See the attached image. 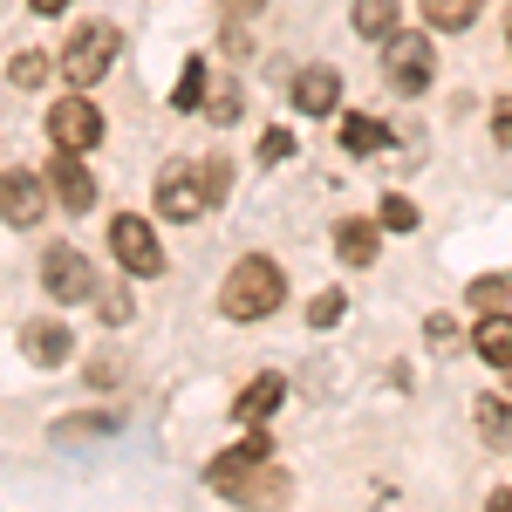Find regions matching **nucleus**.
I'll list each match as a JSON object with an SVG mask.
<instances>
[{"label": "nucleus", "instance_id": "nucleus-3", "mask_svg": "<svg viewBox=\"0 0 512 512\" xmlns=\"http://www.w3.org/2000/svg\"><path fill=\"white\" fill-rule=\"evenodd\" d=\"M110 69H117V28L110 21H82L76 35H69V48H62L69 89H89V82H103Z\"/></svg>", "mask_w": 512, "mask_h": 512}, {"label": "nucleus", "instance_id": "nucleus-14", "mask_svg": "<svg viewBox=\"0 0 512 512\" xmlns=\"http://www.w3.org/2000/svg\"><path fill=\"white\" fill-rule=\"evenodd\" d=\"M335 253H342L349 267H369V260L383 253V226H376V219H335Z\"/></svg>", "mask_w": 512, "mask_h": 512}, {"label": "nucleus", "instance_id": "nucleus-26", "mask_svg": "<svg viewBox=\"0 0 512 512\" xmlns=\"http://www.w3.org/2000/svg\"><path fill=\"white\" fill-rule=\"evenodd\" d=\"M110 424H117V417H76V424H55V444H62V437H103Z\"/></svg>", "mask_w": 512, "mask_h": 512}, {"label": "nucleus", "instance_id": "nucleus-1", "mask_svg": "<svg viewBox=\"0 0 512 512\" xmlns=\"http://www.w3.org/2000/svg\"><path fill=\"white\" fill-rule=\"evenodd\" d=\"M205 485H212L219 499L253 506V512H280L287 499H294V485H287V472H280V458H274V444H267V431H246V444L219 451V458L205 465Z\"/></svg>", "mask_w": 512, "mask_h": 512}, {"label": "nucleus", "instance_id": "nucleus-22", "mask_svg": "<svg viewBox=\"0 0 512 512\" xmlns=\"http://www.w3.org/2000/svg\"><path fill=\"white\" fill-rule=\"evenodd\" d=\"M376 226H383V233H417V205H410V198H383V205H376Z\"/></svg>", "mask_w": 512, "mask_h": 512}, {"label": "nucleus", "instance_id": "nucleus-25", "mask_svg": "<svg viewBox=\"0 0 512 512\" xmlns=\"http://www.w3.org/2000/svg\"><path fill=\"white\" fill-rule=\"evenodd\" d=\"M260 158H267V164L294 158V130H280V123H274V130H267V137H260Z\"/></svg>", "mask_w": 512, "mask_h": 512}, {"label": "nucleus", "instance_id": "nucleus-7", "mask_svg": "<svg viewBox=\"0 0 512 512\" xmlns=\"http://www.w3.org/2000/svg\"><path fill=\"white\" fill-rule=\"evenodd\" d=\"M205 205H212L205 164H164V171H158V212H164V219L192 226V219L205 212Z\"/></svg>", "mask_w": 512, "mask_h": 512}, {"label": "nucleus", "instance_id": "nucleus-27", "mask_svg": "<svg viewBox=\"0 0 512 512\" xmlns=\"http://www.w3.org/2000/svg\"><path fill=\"white\" fill-rule=\"evenodd\" d=\"M492 144H499V151H512V96H499V103H492Z\"/></svg>", "mask_w": 512, "mask_h": 512}, {"label": "nucleus", "instance_id": "nucleus-29", "mask_svg": "<svg viewBox=\"0 0 512 512\" xmlns=\"http://www.w3.org/2000/svg\"><path fill=\"white\" fill-rule=\"evenodd\" d=\"M7 76L21 82V89H35V82L48 76V62H41V55H14V69H7Z\"/></svg>", "mask_w": 512, "mask_h": 512}, {"label": "nucleus", "instance_id": "nucleus-13", "mask_svg": "<svg viewBox=\"0 0 512 512\" xmlns=\"http://www.w3.org/2000/svg\"><path fill=\"white\" fill-rule=\"evenodd\" d=\"M287 96H294V110H301V117H328V110H335V96H342V76L315 62V69H301V76H294Z\"/></svg>", "mask_w": 512, "mask_h": 512}, {"label": "nucleus", "instance_id": "nucleus-5", "mask_svg": "<svg viewBox=\"0 0 512 512\" xmlns=\"http://www.w3.org/2000/svg\"><path fill=\"white\" fill-rule=\"evenodd\" d=\"M383 82H390L396 96H424L431 89V35H403L396 28L383 41Z\"/></svg>", "mask_w": 512, "mask_h": 512}, {"label": "nucleus", "instance_id": "nucleus-35", "mask_svg": "<svg viewBox=\"0 0 512 512\" xmlns=\"http://www.w3.org/2000/svg\"><path fill=\"white\" fill-rule=\"evenodd\" d=\"M28 7H35V14H62L69 0H28Z\"/></svg>", "mask_w": 512, "mask_h": 512}, {"label": "nucleus", "instance_id": "nucleus-2", "mask_svg": "<svg viewBox=\"0 0 512 512\" xmlns=\"http://www.w3.org/2000/svg\"><path fill=\"white\" fill-rule=\"evenodd\" d=\"M287 301V274H280L267 253H246L233 274H226V287H219V308L233 321H267Z\"/></svg>", "mask_w": 512, "mask_h": 512}, {"label": "nucleus", "instance_id": "nucleus-17", "mask_svg": "<svg viewBox=\"0 0 512 512\" xmlns=\"http://www.w3.org/2000/svg\"><path fill=\"white\" fill-rule=\"evenodd\" d=\"M472 417H478V437L485 444H512V403L506 396H478Z\"/></svg>", "mask_w": 512, "mask_h": 512}, {"label": "nucleus", "instance_id": "nucleus-8", "mask_svg": "<svg viewBox=\"0 0 512 512\" xmlns=\"http://www.w3.org/2000/svg\"><path fill=\"white\" fill-rule=\"evenodd\" d=\"M41 287H48L55 308H76V301L96 294V274H89V260H82L76 246H48L41 253Z\"/></svg>", "mask_w": 512, "mask_h": 512}, {"label": "nucleus", "instance_id": "nucleus-11", "mask_svg": "<svg viewBox=\"0 0 512 512\" xmlns=\"http://www.w3.org/2000/svg\"><path fill=\"white\" fill-rule=\"evenodd\" d=\"M21 355L28 362H41V369H62L69 355H76V335H69V321H55V315H41L21 328Z\"/></svg>", "mask_w": 512, "mask_h": 512}, {"label": "nucleus", "instance_id": "nucleus-20", "mask_svg": "<svg viewBox=\"0 0 512 512\" xmlns=\"http://www.w3.org/2000/svg\"><path fill=\"white\" fill-rule=\"evenodd\" d=\"M171 103H178V110H205V62H185V76H178V89H171Z\"/></svg>", "mask_w": 512, "mask_h": 512}, {"label": "nucleus", "instance_id": "nucleus-16", "mask_svg": "<svg viewBox=\"0 0 512 512\" xmlns=\"http://www.w3.org/2000/svg\"><path fill=\"white\" fill-rule=\"evenodd\" d=\"M355 35H369V41H390L396 28H403V7L396 0H355Z\"/></svg>", "mask_w": 512, "mask_h": 512}, {"label": "nucleus", "instance_id": "nucleus-31", "mask_svg": "<svg viewBox=\"0 0 512 512\" xmlns=\"http://www.w3.org/2000/svg\"><path fill=\"white\" fill-rule=\"evenodd\" d=\"M205 185H212V198H226V192H233V164H226V158H205Z\"/></svg>", "mask_w": 512, "mask_h": 512}, {"label": "nucleus", "instance_id": "nucleus-34", "mask_svg": "<svg viewBox=\"0 0 512 512\" xmlns=\"http://www.w3.org/2000/svg\"><path fill=\"white\" fill-rule=\"evenodd\" d=\"M219 7H226V14H260L267 0H219Z\"/></svg>", "mask_w": 512, "mask_h": 512}, {"label": "nucleus", "instance_id": "nucleus-9", "mask_svg": "<svg viewBox=\"0 0 512 512\" xmlns=\"http://www.w3.org/2000/svg\"><path fill=\"white\" fill-rule=\"evenodd\" d=\"M48 205H55L48 178H35V171H0V219L7 226H41Z\"/></svg>", "mask_w": 512, "mask_h": 512}, {"label": "nucleus", "instance_id": "nucleus-33", "mask_svg": "<svg viewBox=\"0 0 512 512\" xmlns=\"http://www.w3.org/2000/svg\"><path fill=\"white\" fill-rule=\"evenodd\" d=\"M485 512H512V485H499V492L485 499Z\"/></svg>", "mask_w": 512, "mask_h": 512}, {"label": "nucleus", "instance_id": "nucleus-28", "mask_svg": "<svg viewBox=\"0 0 512 512\" xmlns=\"http://www.w3.org/2000/svg\"><path fill=\"white\" fill-rule=\"evenodd\" d=\"M205 117H212V123H233V117H239V89H219V96H205Z\"/></svg>", "mask_w": 512, "mask_h": 512}, {"label": "nucleus", "instance_id": "nucleus-18", "mask_svg": "<svg viewBox=\"0 0 512 512\" xmlns=\"http://www.w3.org/2000/svg\"><path fill=\"white\" fill-rule=\"evenodd\" d=\"M478 0H424V21H431L437 35H458V28H472Z\"/></svg>", "mask_w": 512, "mask_h": 512}, {"label": "nucleus", "instance_id": "nucleus-4", "mask_svg": "<svg viewBox=\"0 0 512 512\" xmlns=\"http://www.w3.org/2000/svg\"><path fill=\"white\" fill-rule=\"evenodd\" d=\"M48 137H55V151L89 158V151L103 144V117H96V103H89L82 89H69L62 103H48Z\"/></svg>", "mask_w": 512, "mask_h": 512}, {"label": "nucleus", "instance_id": "nucleus-32", "mask_svg": "<svg viewBox=\"0 0 512 512\" xmlns=\"http://www.w3.org/2000/svg\"><path fill=\"white\" fill-rule=\"evenodd\" d=\"M117 376H123L117 355H96V362H89V383H117Z\"/></svg>", "mask_w": 512, "mask_h": 512}, {"label": "nucleus", "instance_id": "nucleus-21", "mask_svg": "<svg viewBox=\"0 0 512 512\" xmlns=\"http://www.w3.org/2000/svg\"><path fill=\"white\" fill-rule=\"evenodd\" d=\"M506 294H512L506 274H485V280H472V294H465V301H472V308H485V315H499V308H506Z\"/></svg>", "mask_w": 512, "mask_h": 512}, {"label": "nucleus", "instance_id": "nucleus-15", "mask_svg": "<svg viewBox=\"0 0 512 512\" xmlns=\"http://www.w3.org/2000/svg\"><path fill=\"white\" fill-rule=\"evenodd\" d=\"M472 349H478V362H492V369H512V315L499 308V315H485L472 328Z\"/></svg>", "mask_w": 512, "mask_h": 512}, {"label": "nucleus", "instance_id": "nucleus-30", "mask_svg": "<svg viewBox=\"0 0 512 512\" xmlns=\"http://www.w3.org/2000/svg\"><path fill=\"white\" fill-rule=\"evenodd\" d=\"M424 342H431V349H451V342H458V321H451V315H431V321H424Z\"/></svg>", "mask_w": 512, "mask_h": 512}, {"label": "nucleus", "instance_id": "nucleus-6", "mask_svg": "<svg viewBox=\"0 0 512 512\" xmlns=\"http://www.w3.org/2000/svg\"><path fill=\"white\" fill-rule=\"evenodd\" d=\"M110 253H117L123 274H137V280L164 274V246H158V233H151V219H137V212H117V219H110Z\"/></svg>", "mask_w": 512, "mask_h": 512}, {"label": "nucleus", "instance_id": "nucleus-12", "mask_svg": "<svg viewBox=\"0 0 512 512\" xmlns=\"http://www.w3.org/2000/svg\"><path fill=\"white\" fill-rule=\"evenodd\" d=\"M280 403H287V383H280V369H267V376H253V383L233 396V417L246 431H267V417H274Z\"/></svg>", "mask_w": 512, "mask_h": 512}, {"label": "nucleus", "instance_id": "nucleus-23", "mask_svg": "<svg viewBox=\"0 0 512 512\" xmlns=\"http://www.w3.org/2000/svg\"><path fill=\"white\" fill-rule=\"evenodd\" d=\"M96 315L110 321V328H123V321L137 315V301H130V294H123V287H96Z\"/></svg>", "mask_w": 512, "mask_h": 512}, {"label": "nucleus", "instance_id": "nucleus-10", "mask_svg": "<svg viewBox=\"0 0 512 512\" xmlns=\"http://www.w3.org/2000/svg\"><path fill=\"white\" fill-rule=\"evenodd\" d=\"M48 192H55L62 212H89V205H96V178H89V164H82L76 151H55V164H48Z\"/></svg>", "mask_w": 512, "mask_h": 512}, {"label": "nucleus", "instance_id": "nucleus-19", "mask_svg": "<svg viewBox=\"0 0 512 512\" xmlns=\"http://www.w3.org/2000/svg\"><path fill=\"white\" fill-rule=\"evenodd\" d=\"M342 144H349L355 158H376V151L390 144V130H383L376 117H349V123H342Z\"/></svg>", "mask_w": 512, "mask_h": 512}, {"label": "nucleus", "instance_id": "nucleus-24", "mask_svg": "<svg viewBox=\"0 0 512 512\" xmlns=\"http://www.w3.org/2000/svg\"><path fill=\"white\" fill-rule=\"evenodd\" d=\"M349 315V301H342V294H335V287H328V294H315V301H308V321H315V328H335V321Z\"/></svg>", "mask_w": 512, "mask_h": 512}]
</instances>
